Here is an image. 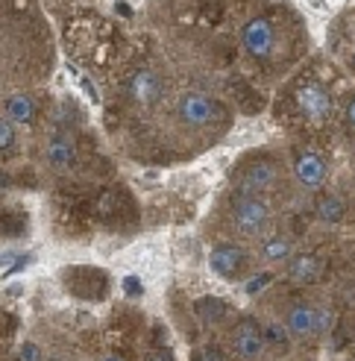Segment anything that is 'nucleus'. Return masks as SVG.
<instances>
[{
    "label": "nucleus",
    "mask_w": 355,
    "mask_h": 361,
    "mask_svg": "<svg viewBox=\"0 0 355 361\" xmlns=\"http://www.w3.org/2000/svg\"><path fill=\"white\" fill-rule=\"evenodd\" d=\"M294 106H297L299 118H306L311 123H326L335 112L329 88L320 82H299L294 88Z\"/></svg>",
    "instance_id": "39448f33"
},
{
    "label": "nucleus",
    "mask_w": 355,
    "mask_h": 361,
    "mask_svg": "<svg viewBox=\"0 0 355 361\" xmlns=\"http://www.w3.org/2000/svg\"><path fill=\"white\" fill-rule=\"evenodd\" d=\"M279 179V168L273 159H253L244 161L235 173V188L238 194H250V197H261L268 194Z\"/></svg>",
    "instance_id": "423d86ee"
},
{
    "label": "nucleus",
    "mask_w": 355,
    "mask_h": 361,
    "mask_svg": "<svg viewBox=\"0 0 355 361\" xmlns=\"http://www.w3.org/2000/svg\"><path fill=\"white\" fill-rule=\"evenodd\" d=\"M268 282H270V274H259V279H256V282H247V291H250V294H259Z\"/></svg>",
    "instance_id": "4be33fe9"
},
{
    "label": "nucleus",
    "mask_w": 355,
    "mask_h": 361,
    "mask_svg": "<svg viewBox=\"0 0 355 361\" xmlns=\"http://www.w3.org/2000/svg\"><path fill=\"white\" fill-rule=\"evenodd\" d=\"M208 264L220 279H238L244 270L250 267V252L238 244H229V241L215 244V250H211V256H208Z\"/></svg>",
    "instance_id": "6e6552de"
},
{
    "label": "nucleus",
    "mask_w": 355,
    "mask_h": 361,
    "mask_svg": "<svg viewBox=\"0 0 355 361\" xmlns=\"http://www.w3.org/2000/svg\"><path fill=\"white\" fill-rule=\"evenodd\" d=\"M229 344H232V353L235 355H241L247 361L261 358V353L268 350V347H264V338H261V326H259L256 320H250V317H244V320L235 323Z\"/></svg>",
    "instance_id": "1a4fd4ad"
},
{
    "label": "nucleus",
    "mask_w": 355,
    "mask_h": 361,
    "mask_svg": "<svg viewBox=\"0 0 355 361\" xmlns=\"http://www.w3.org/2000/svg\"><path fill=\"white\" fill-rule=\"evenodd\" d=\"M344 118H347V123L355 130V94H352V97L347 100V106H344Z\"/></svg>",
    "instance_id": "5701e85b"
},
{
    "label": "nucleus",
    "mask_w": 355,
    "mask_h": 361,
    "mask_svg": "<svg viewBox=\"0 0 355 361\" xmlns=\"http://www.w3.org/2000/svg\"><path fill=\"white\" fill-rule=\"evenodd\" d=\"M323 274V262L311 256V252H299V256H291L288 262V279L297 285H311L317 282Z\"/></svg>",
    "instance_id": "f8f14e48"
},
{
    "label": "nucleus",
    "mask_w": 355,
    "mask_h": 361,
    "mask_svg": "<svg viewBox=\"0 0 355 361\" xmlns=\"http://www.w3.org/2000/svg\"><path fill=\"white\" fill-rule=\"evenodd\" d=\"M24 361H39V350H35L32 344L24 347Z\"/></svg>",
    "instance_id": "b1692460"
},
{
    "label": "nucleus",
    "mask_w": 355,
    "mask_h": 361,
    "mask_svg": "<svg viewBox=\"0 0 355 361\" xmlns=\"http://www.w3.org/2000/svg\"><path fill=\"white\" fill-rule=\"evenodd\" d=\"M226 302H220L218 297H203L200 302H197V314L203 317V323H218V320H223L226 317Z\"/></svg>",
    "instance_id": "a211bd4d"
},
{
    "label": "nucleus",
    "mask_w": 355,
    "mask_h": 361,
    "mask_svg": "<svg viewBox=\"0 0 355 361\" xmlns=\"http://www.w3.org/2000/svg\"><path fill=\"white\" fill-rule=\"evenodd\" d=\"M268 224H270V206L264 203V197L238 194V200L229 209V226H232L235 235L256 238L268 229Z\"/></svg>",
    "instance_id": "20e7f679"
},
{
    "label": "nucleus",
    "mask_w": 355,
    "mask_h": 361,
    "mask_svg": "<svg viewBox=\"0 0 355 361\" xmlns=\"http://www.w3.org/2000/svg\"><path fill=\"white\" fill-rule=\"evenodd\" d=\"M291 256H294V244L285 235H270L261 241L259 259L264 264H285V262H291Z\"/></svg>",
    "instance_id": "2eb2a0df"
},
{
    "label": "nucleus",
    "mask_w": 355,
    "mask_h": 361,
    "mask_svg": "<svg viewBox=\"0 0 355 361\" xmlns=\"http://www.w3.org/2000/svg\"><path fill=\"white\" fill-rule=\"evenodd\" d=\"M194 361H226V358L218 347H203V350L194 353Z\"/></svg>",
    "instance_id": "aec40b11"
},
{
    "label": "nucleus",
    "mask_w": 355,
    "mask_h": 361,
    "mask_svg": "<svg viewBox=\"0 0 355 361\" xmlns=\"http://www.w3.org/2000/svg\"><path fill=\"white\" fill-rule=\"evenodd\" d=\"M285 329H288V335L291 338H309V335H314L317 332V326H314V309L311 305H306V302H294L291 309L285 312Z\"/></svg>",
    "instance_id": "ddd939ff"
},
{
    "label": "nucleus",
    "mask_w": 355,
    "mask_h": 361,
    "mask_svg": "<svg viewBox=\"0 0 355 361\" xmlns=\"http://www.w3.org/2000/svg\"><path fill=\"white\" fill-rule=\"evenodd\" d=\"M109 361H118V358H109Z\"/></svg>",
    "instance_id": "393cba45"
},
{
    "label": "nucleus",
    "mask_w": 355,
    "mask_h": 361,
    "mask_svg": "<svg viewBox=\"0 0 355 361\" xmlns=\"http://www.w3.org/2000/svg\"><path fill=\"white\" fill-rule=\"evenodd\" d=\"M279 47V24L273 15H256L241 27V50L253 62H270Z\"/></svg>",
    "instance_id": "f03ea898"
},
{
    "label": "nucleus",
    "mask_w": 355,
    "mask_h": 361,
    "mask_svg": "<svg viewBox=\"0 0 355 361\" xmlns=\"http://www.w3.org/2000/svg\"><path fill=\"white\" fill-rule=\"evenodd\" d=\"M47 161H50V168H56V171L74 168L77 147H74V141H70L65 133H56V135L47 141Z\"/></svg>",
    "instance_id": "4468645a"
},
{
    "label": "nucleus",
    "mask_w": 355,
    "mask_h": 361,
    "mask_svg": "<svg viewBox=\"0 0 355 361\" xmlns=\"http://www.w3.org/2000/svg\"><path fill=\"white\" fill-rule=\"evenodd\" d=\"M261 338H264V347H276V350H288V344H291L285 323H279V320L261 323Z\"/></svg>",
    "instance_id": "f3484780"
},
{
    "label": "nucleus",
    "mask_w": 355,
    "mask_h": 361,
    "mask_svg": "<svg viewBox=\"0 0 355 361\" xmlns=\"http://www.w3.org/2000/svg\"><path fill=\"white\" fill-rule=\"evenodd\" d=\"M0 112H4L15 126H24V123H32L35 112H39V106H35V97L27 94V92H12L4 97V106H0Z\"/></svg>",
    "instance_id": "9b49d317"
},
{
    "label": "nucleus",
    "mask_w": 355,
    "mask_h": 361,
    "mask_svg": "<svg viewBox=\"0 0 355 361\" xmlns=\"http://www.w3.org/2000/svg\"><path fill=\"white\" fill-rule=\"evenodd\" d=\"M18 153V126L0 112V161L15 159Z\"/></svg>",
    "instance_id": "dca6fc26"
},
{
    "label": "nucleus",
    "mask_w": 355,
    "mask_h": 361,
    "mask_svg": "<svg viewBox=\"0 0 355 361\" xmlns=\"http://www.w3.org/2000/svg\"><path fill=\"white\" fill-rule=\"evenodd\" d=\"M317 214L326 221V224H338L344 218V203L338 197H323L320 206H317Z\"/></svg>",
    "instance_id": "6ab92c4d"
},
{
    "label": "nucleus",
    "mask_w": 355,
    "mask_h": 361,
    "mask_svg": "<svg viewBox=\"0 0 355 361\" xmlns=\"http://www.w3.org/2000/svg\"><path fill=\"white\" fill-rule=\"evenodd\" d=\"M173 118L185 130H206L223 121V106L206 92H185L173 106Z\"/></svg>",
    "instance_id": "7ed1b4c3"
},
{
    "label": "nucleus",
    "mask_w": 355,
    "mask_h": 361,
    "mask_svg": "<svg viewBox=\"0 0 355 361\" xmlns=\"http://www.w3.org/2000/svg\"><path fill=\"white\" fill-rule=\"evenodd\" d=\"M165 94H168L165 80L153 68H138V71H132V77L127 80V97L135 106L153 109V106H158V103L165 100Z\"/></svg>",
    "instance_id": "0eeeda50"
},
{
    "label": "nucleus",
    "mask_w": 355,
    "mask_h": 361,
    "mask_svg": "<svg viewBox=\"0 0 355 361\" xmlns=\"http://www.w3.org/2000/svg\"><path fill=\"white\" fill-rule=\"evenodd\" d=\"M47 47L39 0H0V82L27 80Z\"/></svg>",
    "instance_id": "f257e3e1"
},
{
    "label": "nucleus",
    "mask_w": 355,
    "mask_h": 361,
    "mask_svg": "<svg viewBox=\"0 0 355 361\" xmlns=\"http://www.w3.org/2000/svg\"><path fill=\"white\" fill-rule=\"evenodd\" d=\"M314 326H317V332H329L332 329V312H326V309L317 312L314 309Z\"/></svg>",
    "instance_id": "412c9836"
},
{
    "label": "nucleus",
    "mask_w": 355,
    "mask_h": 361,
    "mask_svg": "<svg viewBox=\"0 0 355 361\" xmlns=\"http://www.w3.org/2000/svg\"><path fill=\"white\" fill-rule=\"evenodd\" d=\"M294 173H297V183L303 188H320L329 176V168H326V159L314 150H297L294 153Z\"/></svg>",
    "instance_id": "9d476101"
}]
</instances>
